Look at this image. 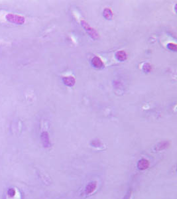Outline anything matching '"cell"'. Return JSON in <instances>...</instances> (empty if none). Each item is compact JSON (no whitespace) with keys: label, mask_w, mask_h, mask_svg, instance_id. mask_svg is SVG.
I'll return each mask as SVG.
<instances>
[{"label":"cell","mask_w":177,"mask_h":199,"mask_svg":"<svg viewBox=\"0 0 177 199\" xmlns=\"http://www.w3.org/2000/svg\"><path fill=\"white\" fill-rule=\"evenodd\" d=\"M7 20L9 21L10 23H15V24L21 25L23 24L25 22V18L23 17H21L18 15L14 14H7L6 15Z\"/></svg>","instance_id":"cell-1"},{"label":"cell","mask_w":177,"mask_h":199,"mask_svg":"<svg viewBox=\"0 0 177 199\" xmlns=\"http://www.w3.org/2000/svg\"><path fill=\"white\" fill-rule=\"evenodd\" d=\"M97 187V183L95 181H92L88 183L86 185V188H85V192L86 194H92V192H94Z\"/></svg>","instance_id":"cell-2"},{"label":"cell","mask_w":177,"mask_h":199,"mask_svg":"<svg viewBox=\"0 0 177 199\" xmlns=\"http://www.w3.org/2000/svg\"><path fill=\"white\" fill-rule=\"evenodd\" d=\"M149 167V162L146 159H142L139 160L137 163V167L140 170H145V169H148Z\"/></svg>","instance_id":"cell-3"},{"label":"cell","mask_w":177,"mask_h":199,"mask_svg":"<svg viewBox=\"0 0 177 199\" xmlns=\"http://www.w3.org/2000/svg\"><path fill=\"white\" fill-rule=\"evenodd\" d=\"M92 64L96 68H101L104 66V63L99 57L95 56L92 58Z\"/></svg>","instance_id":"cell-4"},{"label":"cell","mask_w":177,"mask_h":199,"mask_svg":"<svg viewBox=\"0 0 177 199\" xmlns=\"http://www.w3.org/2000/svg\"><path fill=\"white\" fill-rule=\"evenodd\" d=\"M82 26L84 27V29H86V31H87V32L89 33L90 35H92V37L97 36V35H96V31H94L93 29H92L91 27H90L89 25H88V23H86L85 21H82Z\"/></svg>","instance_id":"cell-5"},{"label":"cell","mask_w":177,"mask_h":199,"mask_svg":"<svg viewBox=\"0 0 177 199\" xmlns=\"http://www.w3.org/2000/svg\"><path fill=\"white\" fill-rule=\"evenodd\" d=\"M41 138H42L43 143L44 145V147H48L50 145V142H49V135L47 132H43L41 135Z\"/></svg>","instance_id":"cell-6"},{"label":"cell","mask_w":177,"mask_h":199,"mask_svg":"<svg viewBox=\"0 0 177 199\" xmlns=\"http://www.w3.org/2000/svg\"><path fill=\"white\" fill-rule=\"evenodd\" d=\"M115 56L118 60L124 61L127 58V54L123 51H121L116 53Z\"/></svg>","instance_id":"cell-7"},{"label":"cell","mask_w":177,"mask_h":199,"mask_svg":"<svg viewBox=\"0 0 177 199\" xmlns=\"http://www.w3.org/2000/svg\"><path fill=\"white\" fill-rule=\"evenodd\" d=\"M63 82L66 85L72 86L75 84V79L72 76H68V77H64L63 78Z\"/></svg>","instance_id":"cell-8"},{"label":"cell","mask_w":177,"mask_h":199,"mask_svg":"<svg viewBox=\"0 0 177 199\" xmlns=\"http://www.w3.org/2000/svg\"><path fill=\"white\" fill-rule=\"evenodd\" d=\"M103 14H104V16L108 19H110L112 17V16H113V14H112L111 11L109 9H104Z\"/></svg>","instance_id":"cell-9"},{"label":"cell","mask_w":177,"mask_h":199,"mask_svg":"<svg viewBox=\"0 0 177 199\" xmlns=\"http://www.w3.org/2000/svg\"><path fill=\"white\" fill-rule=\"evenodd\" d=\"M168 47L169 49L172 51H176V45L175 44H172V43H169L168 45Z\"/></svg>","instance_id":"cell-10"},{"label":"cell","mask_w":177,"mask_h":199,"mask_svg":"<svg viewBox=\"0 0 177 199\" xmlns=\"http://www.w3.org/2000/svg\"><path fill=\"white\" fill-rule=\"evenodd\" d=\"M131 196V191L129 190L128 192H127V194H125V196L123 197V199H130Z\"/></svg>","instance_id":"cell-11"}]
</instances>
